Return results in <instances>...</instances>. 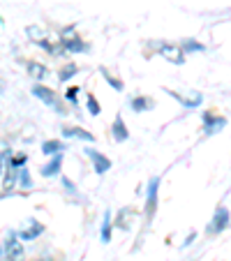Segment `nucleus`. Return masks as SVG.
Returning <instances> with one entry per match:
<instances>
[{"mask_svg":"<svg viewBox=\"0 0 231 261\" xmlns=\"http://www.w3.org/2000/svg\"><path fill=\"white\" fill-rule=\"evenodd\" d=\"M37 233H42V224H35V227L30 229V231H28V229H25L23 238H25V241H30V238H35V236H37Z\"/></svg>","mask_w":231,"mask_h":261,"instance_id":"obj_11","label":"nucleus"},{"mask_svg":"<svg viewBox=\"0 0 231 261\" xmlns=\"http://www.w3.org/2000/svg\"><path fill=\"white\" fill-rule=\"evenodd\" d=\"M88 155L93 158V162H95V171L97 173H104V171H109V167H111V162H109L104 155H99V153H95V150H88Z\"/></svg>","mask_w":231,"mask_h":261,"instance_id":"obj_3","label":"nucleus"},{"mask_svg":"<svg viewBox=\"0 0 231 261\" xmlns=\"http://www.w3.org/2000/svg\"><path fill=\"white\" fill-rule=\"evenodd\" d=\"M35 95H37L40 99H44L46 104H54V107H56V95H54V90L44 88V86H35Z\"/></svg>","mask_w":231,"mask_h":261,"instance_id":"obj_4","label":"nucleus"},{"mask_svg":"<svg viewBox=\"0 0 231 261\" xmlns=\"http://www.w3.org/2000/svg\"><path fill=\"white\" fill-rule=\"evenodd\" d=\"M58 169H60V158H56L49 167L42 169V173H44V176H54V173H58Z\"/></svg>","mask_w":231,"mask_h":261,"instance_id":"obj_7","label":"nucleus"},{"mask_svg":"<svg viewBox=\"0 0 231 261\" xmlns=\"http://www.w3.org/2000/svg\"><path fill=\"white\" fill-rule=\"evenodd\" d=\"M88 109H90V114H95V116L99 114V107H97V102H95V97H93V95H90V97H88Z\"/></svg>","mask_w":231,"mask_h":261,"instance_id":"obj_12","label":"nucleus"},{"mask_svg":"<svg viewBox=\"0 0 231 261\" xmlns=\"http://www.w3.org/2000/svg\"><path fill=\"white\" fill-rule=\"evenodd\" d=\"M28 72L33 74L35 79H42V76H46V67L40 63H28Z\"/></svg>","mask_w":231,"mask_h":261,"instance_id":"obj_6","label":"nucleus"},{"mask_svg":"<svg viewBox=\"0 0 231 261\" xmlns=\"http://www.w3.org/2000/svg\"><path fill=\"white\" fill-rule=\"evenodd\" d=\"M113 137L118 139V141H125L127 139V132H125V123L120 118H116V123H113Z\"/></svg>","mask_w":231,"mask_h":261,"instance_id":"obj_5","label":"nucleus"},{"mask_svg":"<svg viewBox=\"0 0 231 261\" xmlns=\"http://www.w3.org/2000/svg\"><path fill=\"white\" fill-rule=\"evenodd\" d=\"M5 259L7 261H19L23 259V247H21V243L16 241L14 236H10L5 241Z\"/></svg>","mask_w":231,"mask_h":261,"instance_id":"obj_1","label":"nucleus"},{"mask_svg":"<svg viewBox=\"0 0 231 261\" xmlns=\"http://www.w3.org/2000/svg\"><path fill=\"white\" fill-rule=\"evenodd\" d=\"M132 104H134V109H148L152 102H150V99H134Z\"/></svg>","mask_w":231,"mask_h":261,"instance_id":"obj_13","label":"nucleus"},{"mask_svg":"<svg viewBox=\"0 0 231 261\" xmlns=\"http://www.w3.org/2000/svg\"><path fill=\"white\" fill-rule=\"evenodd\" d=\"M60 148H63V143H60V141H46V143H44V153H46V155L58 153Z\"/></svg>","mask_w":231,"mask_h":261,"instance_id":"obj_8","label":"nucleus"},{"mask_svg":"<svg viewBox=\"0 0 231 261\" xmlns=\"http://www.w3.org/2000/svg\"><path fill=\"white\" fill-rule=\"evenodd\" d=\"M74 72H76V65H67V67L60 72V81H65V79H69V76H74Z\"/></svg>","mask_w":231,"mask_h":261,"instance_id":"obj_10","label":"nucleus"},{"mask_svg":"<svg viewBox=\"0 0 231 261\" xmlns=\"http://www.w3.org/2000/svg\"><path fill=\"white\" fill-rule=\"evenodd\" d=\"M226 224H229V213H226V208H217L215 217H213V222H211V227H208V233L222 231V229H226Z\"/></svg>","mask_w":231,"mask_h":261,"instance_id":"obj_2","label":"nucleus"},{"mask_svg":"<svg viewBox=\"0 0 231 261\" xmlns=\"http://www.w3.org/2000/svg\"><path fill=\"white\" fill-rule=\"evenodd\" d=\"M65 134H67V137H84L86 141H93V134H88V132H79V129H65Z\"/></svg>","mask_w":231,"mask_h":261,"instance_id":"obj_9","label":"nucleus"}]
</instances>
